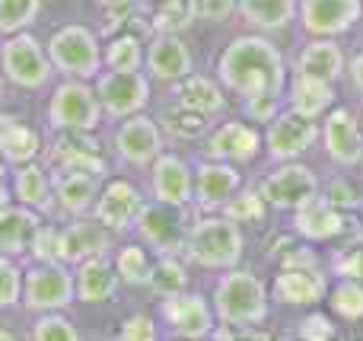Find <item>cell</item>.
Instances as JSON below:
<instances>
[{"label":"cell","mask_w":363,"mask_h":341,"mask_svg":"<svg viewBox=\"0 0 363 341\" xmlns=\"http://www.w3.org/2000/svg\"><path fill=\"white\" fill-rule=\"evenodd\" d=\"M300 0H236V13L258 32H281L296 19Z\"/></svg>","instance_id":"1f68e13d"},{"label":"cell","mask_w":363,"mask_h":341,"mask_svg":"<svg viewBox=\"0 0 363 341\" xmlns=\"http://www.w3.org/2000/svg\"><path fill=\"white\" fill-rule=\"evenodd\" d=\"M96 96L108 118H128L150 106V77L144 70H112L96 77Z\"/></svg>","instance_id":"ba28073f"},{"label":"cell","mask_w":363,"mask_h":341,"mask_svg":"<svg viewBox=\"0 0 363 341\" xmlns=\"http://www.w3.org/2000/svg\"><path fill=\"white\" fill-rule=\"evenodd\" d=\"M347 70V57L335 38H309L296 57V74L319 77V80L338 83Z\"/></svg>","instance_id":"484cf974"},{"label":"cell","mask_w":363,"mask_h":341,"mask_svg":"<svg viewBox=\"0 0 363 341\" xmlns=\"http://www.w3.org/2000/svg\"><path fill=\"white\" fill-rule=\"evenodd\" d=\"M29 255L35 262H61V255H57V227H38L35 240L29 246Z\"/></svg>","instance_id":"7dc6e473"},{"label":"cell","mask_w":363,"mask_h":341,"mask_svg":"<svg viewBox=\"0 0 363 341\" xmlns=\"http://www.w3.org/2000/svg\"><path fill=\"white\" fill-rule=\"evenodd\" d=\"M328 294V278L322 268H281L271 287V297L284 306H315Z\"/></svg>","instance_id":"7402d4cb"},{"label":"cell","mask_w":363,"mask_h":341,"mask_svg":"<svg viewBox=\"0 0 363 341\" xmlns=\"http://www.w3.org/2000/svg\"><path fill=\"white\" fill-rule=\"evenodd\" d=\"M42 13V0H0V32L16 35L29 29Z\"/></svg>","instance_id":"ab89813d"},{"label":"cell","mask_w":363,"mask_h":341,"mask_svg":"<svg viewBox=\"0 0 363 341\" xmlns=\"http://www.w3.org/2000/svg\"><path fill=\"white\" fill-rule=\"evenodd\" d=\"M360 169H363V160H360Z\"/></svg>","instance_id":"9f6ffc18"},{"label":"cell","mask_w":363,"mask_h":341,"mask_svg":"<svg viewBox=\"0 0 363 341\" xmlns=\"http://www.w3.org/2000/svg\"><path fill=\"white\" fill-rule=\"evenodd\" d=\"M220 214H226L236 223H262L264 214H268V198H264L262 189L249 185V189H239L236 195L220 208Z\"/></svg>","instance_id":"8d00e7d4"},{"label":"cell","mask_w":363,"mask_h":341,"mask_svg":"<svg viewBox=\"0 0 363 341\" xmlns=\"http://www.w3.org/2000/svg\"><path fill=\"white\" fill-rule=\"evenodd\" d=\"M287 102L294 112L306 115V118H322V115H328L335 108V83L296 74L287 83Z\"/></svg>","instance_id":"f1b7e54d"},{"label":"cell","mask_w":363,"mask_h":341,"mask_svg":"<svg viewBox=\"0 0 363 341\" xmlns=\"http://www.w3.org/2000/svg\"><path fill=\"white\" fill-rule=\"evenodd\" d=\"M213 313L223 325L249 329L268 319V287L258 274L230 268L213 287Z\"/></svg>","instance_id":"3957f363"},{"label":"cell","mask_w":363,"mask_h":341,"mask_svg":"<svg viewBox=\"0 0 363 341\" xmlns=\"http://www.w3.org/2000/svg\"><path fill=\"white\" fill-rule=\"evenodd\" d=\"M245 252L242 223L230 220L226 214H201L188 227L185 259L207 272H230L239 265Z\"/></svg>","instance_id":"7a4b0ae2"},{"label":"cell","mask_w":363,"mask_h":341,"mask_svg":"<svg viewBox=\"0 0 363 341\" xmlns=\"http://www.w3.org/2000/svg\"><path fill=\"white\" fill-rule=\"evenodd\" d=\"M328 303H332V313L338 319H345V323H360L363 319V281L341 278V284L332 291Z\"/></svg>","instance_id":"f35d334b"},{"label":"cell","mask_w":363,"mask_h":341,"mask_svg":"<svg viewBox=\"0 0 363 341\" xmlns=\"http://www.w3.org/2000/svg\"><path fill=\"white\" fill-rule=\"evenodd\" d=\"M147 287H150L160 300L188 291V268H185V262H182L179 255H160V259L153 262V272H150Z\"/></svg>","instance_id":"e575fe53"},{"label":"cell","mask_w":363,"mask_h":341,"mask_svg":"<svg viewBox=\"0 0 363 341\" xmlns=\"http://www.w3.org/2000/svg\"><path fill=\"white\" fill-rule=\"evenodd\" d=\"M160 319L166 323L169 335L176 338H211L217 313H213V303H207L204 294L182 291L172 297H163Z\"/></svg>","instance_id":"4fadbf2b"},{"label":"cell","mask_w":363,"mask_h":341,"mask_svg":"<svg viewBox=\"0 0 363 341\" xmlns=\"http://www.w3.org/2000/svg\"><path fill=\"white\" fill-rule=\"evenodd\" d=\"M322 147L335 166H360L363 160V121L347 108H332L322 121Z\"/></svg>","instance_id":"2e32d148"},{"label":"cell","mask_w":363,"mask_h":341,"mask_svg":"<svg viewBox=\"0 0 363 341\" xmlns=\"http://www.w3.org/2000/svg\"><path fill=\"white\" fill-rule=\"evenodd\" d=\"M262 191L268 198V208L274 211H300L303 204H309L315 195L322 191L319 176H315L309 166L296 163V160H287V163H277L274 169L264 176Z\"/></svg>","instance_id":"30bf717a"},{"label":"cell","mask_w":363,"mask_h":341,"mask_svg":"<svg viewBox=\"0 0 363 341\" xmlns=\"http://www.w3.org/2000/svg\"><path fill=\"white\" fill-rule=\"evenodd\" d=\"M245 118L249 121H264L268 125L277 112H281V96H258V99H245Z\"/></svg>","instance_id":"c3c4849f"},{"label":"cell","mask_w":363,"mask_h":341,"mask_svg":"<svg viewBox=\"0 0 363 341\" xmlns=\"http://www.w3.org/2000/svg\"><path fill=\"white\" fill-rule=\"evenodd\" d=\"M217 80L239 99L287 93V67L281 48L264 35H236L217 57Z\"/></svg>","instance_id":"6da1fadb"},{"label":"cell","mask_w":363,"mask_h":341,"mask_svg":"<svg viewBox=\"0 0 363 341\" xmlns=\"http://www.w3.org/2000/svg\"><path fill=\"white\" fill-rule=\"evenodd\" d=\"M204 121H207L204 115L191 112V108L182 106V102H176L172 108H166V115H163L166 134H172V138H179V140H194V138H201V134L207 131Z\"/></svg>","instance_id":"60d3db41"},{"label":"cell","mask_w":363,"mask_h":341,"mask_svg":"<svg viewBox=\"0 0 363 341\" xmlns=\"http://www.w3.org/2000/svg\"><path fill=\"white\" fill-rule=\"evenodd\" d=\"M118 338L121 341H153L157 338V323H153L150 316H131L125 325L118 329Z\"/></svg>","instance_id":"681fc988"},{"label":"cell","mask_w":363,"mask_h":341,"mask_svg":"<svg viewBox=\"0 0 363 341\" xmlns=\"http://www.w3.org/2000/svg\"><path fill=\"white\" fill-rule=\"evenodd\" d=\"M29 338H35V341H77L80 332H77V325L70 323L67 316H61V310H57V313H38V319L29 329Z\"/></svg>","instance_id":"b9f144b4"},{"label":"cell","mask_w":363,"mask_h":341,"mask_svg":"<svg viewBox=\"0 0 363 341\" xmlns=\"http://www.w3.org/2000/svg\"><path fill=\"white\" fill-rule=\"evenodd\" d=\"M194 19H198V0H160L153 13L157 32H172V35L191 29Z\"/></svg>","instance_id":"74e56055"},{"label":"cell","mask_w":363,"mask_h":341,"mask_svg":"<svg viewBox=\"0 0 363 341\" xmlns=\"http://www.w3.org/2000/svg\"><path fill=\"white\" fill-rule=\"evenodd\" d=\"M176 102L204 115V118H213V115H220L226 108L223 83L204 74H188L182 83H176Z\"/></svg>","instance_id":"f546056e"},{"label":"cell","mask_w":363,"mask_h":341,"mask_svg":"<svg viewBox=\"0 0 363 341\" xmlns=\"http://www.w3.org/2000/svg\"><path fill=\"white\" fill-rule=\"evenodd\" d=\"M138 233L150 252L157 255H179L185 252L188 227H185V208H172L153 198L150 204H144L138 214Z\"/></svg>","instance_id":"9c48e42d"},{"label":"cell","mask_w":363,"mask_h":341,"mask_svg":"<svg viewBox=\"0 0 363 341\" xmlns=\"http://www.w3.org/2000/svg\"><path fill=\"white\" fill-rule=\"evenodd\" d=\"M296 16L309 38H335L363 19V0H300Z\"/></svg>","instance_id":"7c38bea8"},{"label":"cell","mask_w":363,"mask_h":341,"mask_svg":"<svg viewBox=\"0 0 363 341\" xmlns=\"http://www.w3.org/2000/svg\"><path fill=\"white\" fill-rule=\"evenodd\" d=\"M332 272L338 278H354L363 281V242H354L347 249H338L332 255Z\"/></svg>","instance_id":"f6af8a7d"},{"label":"cell","mask_w":363,"mask_h":341,"mask_svg":"<svg viewBox=\"0 0 363 341\" xmlns=\"http://www.w3.org/2000/svg\"><path fill=\"white\" fill-rule=\"evenodd\" d=\"M6 204H10V195H6V185L0 182V211H4Z\"/></svg>","instance_id":"11a10c76"},{"label":"cell","mask_w":363,"mask_h":341,"mask_svg":"<svg viewBox=\"0 0 363 341\" xmlns=\"http://www.w3.org/2000/svg\"><path fill=\"white\" fill-rule=\"evenodd\" d=\"M296 335L306 338V341H332L338 335V329H335V323L328 316H322V313H309V316H303L300 323H296Z\"/></svg>","instance_id":"bcb514c9"},{"label":"cell","mask_w":363,"mask_h":341,"mask_svg":"<svg viewBox=\"0 0 363 341\" xmlns=\"http://www.w3.org/2000/svg\"><path fill=\"white\" fill-rule=\"evenodd\" d=\"M102 6H106V10H112V6H131L134 0H99Z\"/></svg>","instance_id":"db71d44e"},{"label":"cell","mask_w":363,"mask_h":341,"mask_svg":"<svg viewBox=\"0 0 363 341\" xmlns=\"http://www.w3.org/2000/svg\"><path fill=\"white\" fill-rule=\"evenodd\" d=\"M102 106L96 86L80 77H67L57 83L48 99V125L55 131H96L102 121Z\"/></svg>","instance_id":"5b68a950"},{"label":"cell","mask_w":363,"mask_h":341,"mask_svg":"<svg viewBox=\"0 0 363 341\" xmlns=\"http://www.w3.org/2000/svg\"><path fill=\"white\" fill-rule=\"evenodd\" d=\"M322 198H325L328 204H335L338 211H345V214H351V211H357L360 208V195H357V189H354L347 179H332V182H325L322 185Z\"/></svg>","instance_id":"ee69618b"},{"label":"cell","mask_w":363,"mask_h":341,"mask_svg":"<svg viewBox=\"0 0 363 341\" xmlns=\"http://www.w3.org/2000/svg\"><path fill=\"white\" fill-rule=\"evenodd\" d=\"M236 16V0H198V19L204 23H226Z\"/></svg>","instance_id":"f907efd6"},{"label":"cell","mask_w":363,"mask_h":341,"mask_svg":"<svg viewBox=\"0 0 363 341\" xmlns=\"http://www.w3.org/2000/svg\"><path fill=\"white\" fill-rule=\"evenodd\" d=\"M239 189H242V176H239L236 163L207 157L204 163H198V169H194V198L191 201L201 214H220V208H223Z\"/></svg>","instance_id":"5bb4252c"},{"label":"cell","mask_w":363,"mask_h":341,"mask_svg":"<svg viewBox=\"0 0 363 341\" xmlns=\"http://www.w3.org/2000/svg\"><path fill=\"white\" fill-rule=\"evenodd\" d=\"M13 189H16L19 204L38 211V214H48L55 208V179L48 176V169L32 160V163H23L16 169V179H13Z\"/></svg>","instance_id":"4dcf8cb0"},{"label":"cell","mask_w":363,"mask_h":341,"mask_svg":"<svg viewBox=\"0 0 363 341\" xmlns=\"http://www.w3.org/2000/svg\"><path fill=\"white\" fill-rule=\"evenodd\" d=\"M23 274L13 255L0 252V310H13L23 300Z\"/></svg>","instance_id":"7bdbcfd3"},{"label":"cell","mask_w":363,"mask_h":341,"mask_svg":"<svg viewBox=\"0 0 363 341\" xmlns=\"http://www.w3.org/2000/svg\"><path fill=\"white\" fill-rule=\"evenodd\" d=\"M322 138V128L315 125V118L294 112H277L268 121V134H264V147H268V157L274 163H287V160H300L315 140Z\"/></svg>","instance_id":"8fae6325"},{"label":"cell","mask_w":363,"mask_h":341,"mask_svg":"<svg viewBox=\"0 0 363 341\" xmlns=\"http://www.w3.org/2000/svg\"><path fill=\"white\" fill-rule=\"evenodd\" d=\"M77 300L80 303H106L118 291V272L108 255H89L74 268Z\"/></svg>","instance_id":"d4e9b609"},{"label":"cell","mask_w":363,"mask_h":341,"mask_svg":"<svg viewBox=\"0 0 363 341\" xmlns=\"http://www.w3.org/2000/svg\"><path fill=\"white\" fill-rule=\"evenodd\" d=\"M38 227H42V217H38V211L26 208V204H16V208H10L6 204L4 211H0V252L4 255H26L32 246V240H35Z\"/></svg>","instance_id":"4316f807"},{"label":"cell","mask_w":363,"mask_h":341,"mask_svg":"<svg viewBox=\"0 0 363 341\" xmlns=\"http://www.w3.org/2000/svg\"><path fill=\"white\" fill-rule=\"evenodd\" d=\"M102 64L112 70H140V64H144V45H140V38L131 35V32L112 35L108 45L102 48Z\"/></svg>","instance_id":"d590c367"},{"label":"cell","mask_w":363,"mask_h":341,"mask_svg":"<svg viewBox=\"0 0 363 341\" xmlns=\"http://www.w3.org/2000/svg\"><path fill=\"white\" fill-rule=\"evenodd\" d=\"M281 268H319V259L309 246H290L287 252H281Z\"/></svg>","instance_id":"816d5d0a"},{"label":"cell","mask_w":363,"mask_h":341,"mask_svg":"<svg viewBox=\"0 0 363 341\" xmlns=\"http://www.w3.org/2000/svg\"><path fill=\"white\" fill-rule=\"evenodd\" d=\"M48 57L55 64L57 74L64 77H80V80H96L102 74V45L93 29L80 23H67L51 35Z\"/></svg>","instance_id":"277c9868"},{"label":"cell","mask_w":363,"mask_h":341,"mask_svg":"<svg viewBox=\"0 0 363 341\" xmlns=\"http://www.w3.org/2000/svg\"><path fill=\"white\" fill-rule=\"evenodd\" d=\"M347 80H351V89L363 99V51L347 61Z\"/></svg>","instance_id":"f5cc1de1"},{"label":"cell","mask_w":363,"mask_h":341,"mask_svg":"<svg viewBox=\"0 0 363 341\" xmlns=\"http://www.w3.org/2000/svg\"><path fill=\"white\" fill-rule=\"evenodd\" d=\"M0 67H4L6 80L16 83L19 89H42L48 86L51 74H55L48 48H42V42L29 32H16L6 38L0 48Z\"/></svg>","instance_id":"52a82bcc"},{"label":"cell","mask_w":363,"mask_h":341,"mask_svg":"<svg viewBox=\"0 0 363 341\" xmlns=\"http://www.w3.org/2000/svg\"><path fill=\"white\" fill-rule=\"evenodd\" d=\"M115 150L128 166H150L153 160L163 153V128L160 121L147 118L144 112L121 118L118 131H115Z\"/></svg>","instance_id":"9a60e30c"},{"label":"cell","mask_w":363,"mask_h":341,"mask_svg":"<svg viewBox=\"0 0 363 341\" xmlns=\"http://www.w3.org/2000/svg\"><path fill=\"white\" fill-rule=\"evenodd\" d=\"M262 131L255 125H245V121H223L220 128H213L211 138H207V157L211 160H226V163H252V160L262 153Z\"/></svg>","instance_id":"ffe728a7"},{"label":"cell","mask_w":363,"mask_h":341,"mask_svg":"<svg viewBox=\"0 0 363 341\" xmlns=\"http://www.w3.org/2000/svg\"><path fill=\"white\" fill-rule=\"evenodd\" d=\"M294 233L309 242H328L335 236L347 233V214L322 198V191L300 211H294Z\"/></svg>","instance_id":"cb8c5ba5"},{"label":"cell","mask_w":363,"mask_h":341,"mask_svg":"<svg viewBox=\"0 0 363 341\" xmlns=\"http://www.w3.org/2000/svg\"><path fill=\"white\" fill-rule=\"evenodd\" d=\"M144 61H147V77L163 83V86H176L194 67L188 45L179 35H172V32H157L150 38Z\"/></svg>","instance_id":"e0dca14e"},{"label":"cell","mask_w":363,"mask_h":341,"mask_svg":"<svg viewBox=\"0 0 363 341\" xmlns=\"http://www.w3.org/2000/svg\"><path fill=\"white\" fill-rule=\"evenodd\" d=\"M150 191L157 201L188 208L194 198V172L179 153H160L150 163Z\"/></svg>","instance_id":"ac0fdd59"},{"label":"cell","mask_w":363,"mask_h":341,"mask_svg":"<svg viewBox=\"0 0 363 341\" xmlns=\"http://www.w3.org/2000/svg\"><path fill=\"white\" fill-rule=\"evenodd\" d=\"M77 300V281L67 262H35L23 274V306L29 313H57Z\"/></svg>","instance_id":"8992f818"},{"label":"cell","mask_w":363,"mask_h":341,"mask_svg":"<svg viewBox=\"0 0 363 341\" xmlns=\"http://www.w3.org/2000/svg\"><path fill=\"white\" fill-rule=\"evenodd\" d=\"M42 150V138L16 118H0V157L13 166L32 163Z\"/></svg>","instance_id":"d6a6232c"},{"label":"cell","mask_w":363,"mask_h":341,"mask_svg":"<svg viewBox=\"0 0 363 341\" xmlns=\"http://www.w3.org/2000/svg\"><path fill=\"white\" fill-rule=\"evenodd\" d=\"M108 249H112V230L106 223H99L96 217L93 220L77 217L74 223L57 230V255L67 265H80L89 255H106Z\"/></svg>","instance_id":"44dd1931"},{"label":"cell","mask_w":363,"mask_h":341,"mask_svg":"<svg viewBox=\"0 0 363 341\" xmlns=\"http://www.w3.org/2000/svg\"><path fill=\"white\" fill-rule=\"evenodd\" d=\"M115 272H118V281L128 287H144L150 281L153 262H150V249L144 242H125V246L115 249Z\"/></svg>","instance_id":"836d02e7"},{"label":"cell","mask_w":363,"mask_h":341,"mask_svg":"<svg viewBox=\"0 0 363 341\" xmlns=\"http://www.w3.org/2000/svg\"><path fill=\"white\" fill-rule=\"evenodd\" d=\"M99 185L102 176L89 169H57L55 176V201L64 214L70 217H83L96 208L99 198Z\"/></svg>","instance_id":"603a6c76"},{"label":"cell","mask_w":363,"mask_h":341,"mask_svg":"<svg viewBox=\"0 0 363 341\" xmlns=\"http://www.w3.org/2000/svg\"><path fill=\"white\" fill-rule=\"evenodd\" d=\"M51 163L55 169H89L106 176V160L89 140V131H61V140L51 150Z\"/></svg>","instance_id":"83f0119b"},{"label":"cell","mask_w":363,"mask_h":341,"mask_svg":"<svg viewBox=\"0 0 363 341\" xmlns=\"http://www.w3.org/2000/svg\"><path fill=\"white\" fill-rule=\"evenodd\" d=\"M140 208H144V195L128 179H112L99 191V198H96L93 217L99 223H106L112 233H128L138 223Z\"/></svg>","instance_id":"d6986e66"}]
</instances>
